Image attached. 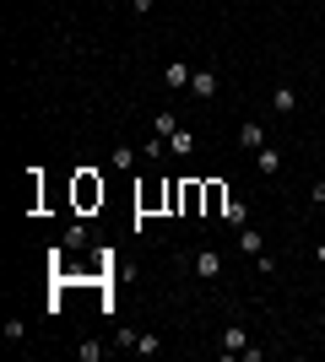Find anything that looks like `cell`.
<instances>
[{"mask_svg": "<svg viewBox=\"0 0 325 362\" xmlns=\"http://www.w3.org/2000/svg\"><path fill=\"white\" fill-rule=\"evenodd\" d=\"M190 265H195V276H201V281H217V276H222V249H195V259H190Z\"/></svg>", "mask_w": 325, "mask_h": 362, "instance_id": "6da1fadb", "label": "cell"}, {"mask_svg": "<svg viewBox=\"0 0 325 362\" xmlns=\"http://www.w3.org/2000/svg\"><path fill=\"white\" fill-rule=\"evenodd\" d=\"M76 206H81V211H87V206H103V179L81 173V179H76Z\"/></svg>", "mask_w": 325, "mask_h": 362, "instance_id": "7a4b0ae2", "label": "cell"}, {"mask_svg": "<svg viewBox=\"0 0 325 362\" xmlns=\"http://www.w3.org/2000/svg\"><path fill=\"white\" fill-rule=\"evenodd\" d=\"M190 98H195V103H212L217 98V71H195L190 76Z\"/></svg>", "mask_w": 325, "mask_h": 362, "instance_id": "3957f363", "label": "cell"}, {"mask_svg": "<svg viewBox=\"0 0 325 362\" xmlns=\"http://www.w3.org/2000/svg\"><path fill=\"white\" fill-rule=\"evenodd\" d=\"M190 76H195V71H190L185 60H169V65H163V87H173V92H190Z\"/></svg>", "mask_w": 325, "mask_h": 362, "instance_id": "277c9868", "label": "cell"}, {"mask_svg": "<svg viewBox=\"0 0 325 362\" xmlns=\"http://www.w3.org/2000/svg\"><path fill=\"white\" fill-rule=\"evenodd\" d=\"M244 346H249V330L244 325H228L222 330V357H244Z\"/></svg>", "mask_w": 325, "mask_h": 362, "instance_id": "5b68a950", "label": "cell"}, {"mask_svg": "<svg viewBox=\"0 0 325 362\" xmlns=\"http://www.w3.org/2000/svg\"><path fill=\"white\" fill-rule=\"evenodd\" d=\"M239 146H244V151H261L266 146V124L261 119H244V124H239Z\"/></svg>", "mask_w": 325, "mask_h": 362, "instance_id": "8992f818", "label": "cell"}, {"mask_svg": "<svg viewBox=\"0 0 325 362\" xmlns=\"http://www.w3.org/2000/svg\"><path fill=\"white\" fill-rule=\"evenodd\" d=\"M222 222L228 227H249V206L239 195H228V206H222Z\"/></svg>", "mask_w": 325, "mask_h": 362, "instance_id": "52a82bcc", "label": "cell"}, {"mask_svg": "<svg viewBox=\"0 0 325 362\" xmlns=\"http://www.w3.org/2000/svg\"><path fill=\"white\" fill-rule=\"evenodd\" d=\"M239 249L244 255H266V233L261 227H239Z\"/></svg>", "mask_w": 325, "mask_h": 362, "instance_id": "ba28073f", "label": "cell"}, {"mask_svg": "<svg viewBox=\"0 0 325 362\" xmlns=\"http://www.w3.org/2000/svg\"><path fill=\"white\" fill-rule=\"evenodd\" d=\"M173 130H179V114H173V108H157V114H152V136H163V141H169Z\"/></svg>", "mask_w": 325, "mask_h": 362, "instance_id": "9c48e42d", "label": "cell"}, {"mask_svg": "<svg viewBox=\"0 0 325 362\" xmlns=\"http://www.w3.org/2000/svg\"><path fill=\"white\" fill-rule=\"evenodd\" d=\"M271 108H277V114H298V92L293 87H271Z\"/></svg>", "mask_w": 325, "mask_h": 362, "instance_id": "30bf717a", "label": "cell"}, {"mask_svg": "<svg viewBox=\"0 0 325 362\" xmlns=\"http://www.w3.org/2000/svg\"><path fill=\"white\" fill-rule=\"evenodd\" d=\"M108 168H114V173H130V168H136V146H114L108 151Z\"/></svg>", "mask_w": 325, "mask_h": 362, "instance_id": "8fae6325", "label": "cell"}, {"mask_svg": "<svg viewBox=\"0 0 325 362\" xmlns=\"http://www.w3.org/2000/svg\"><path fill=\"white\" fill-rule=\"evenodd\" d=\"M222 206H228V189H222V184H206V216H222Z\"/></svg>", "mask_w": 325, "mask_h": 362, "instance_id": "7c38bea8", "label": "cell"}, {"mask_svg": "<svg viewBox=\"0 0 325 362\" xmlns=\"http://www.w3.org/2000/svg\"><path fill=\"white\" fill-rule=\"evenodd\" d=\"M255 168H261V173H282V151L277 146H261V151H255Z\"/></svg>", "mask_w": 325, "mask_h": 362, "instance_id": "4fadbf2b", "label": "cell"}, {"mask_svg": "<svg viewBox=\"0 0 325 362\" xmlns=\"http://www.w3.org/2000/svg\"><path fill=\"white\" fill-rule=\"evenodd\" d=\"M169 151L190 157V151H195V130H173V136H169Z\"/></svg>", "mask_w": 325, "mask_h": 362, "instance_id": "5bb4252c", "label": "cell"}, {"mask_svg": "<svg viewBox=\"0 0 325 362\" xmlns=\"http://www.w3.org/2000/svg\"><path fill=\"white\" fill-rule=\"evenodd\" d=\"M136 351H141V357H157V351H163V341H157V335H136Z\"/></svg>", "mask_w": 325, "mask_h": 362, "instance_id": "9a60e30c", "label": "cell"}, {"mask_svg": "<svg viewBox=\"0 0 325 362\" xmlns=\"http://www.w3.org/2000/svg\"><path fill=\"white\" fill-rule=\"evenodd\" d=\"M76 357H81V362H98V357H103V346H98V341H81Z\"/></svg>", "mask_w": 325, "mask_h": 362, "instance_id": "2e32d148", "label": "cell"}, {"mask_svg": "<svg viewBox=\"0 0 325 362\" xmlns=\"http://www.w3.org/2000/svg\"><path fill=\"white\" fill-rule=\"evenodd\" d=\"M157 200H169V189L157 195V189H141V211H157Z\"/></svg>", "mask_w": 325, "mask_h": 362, "instance_id": "e0dca14e", "label": "cell"}, {"mask_svg": "<svg viewBox=\"0 0 325 362\" xmlns=\"http://www.w3.org/2000/svg\"><path fill=\"white\" fill-rule=\"evenodd\" d=\"M152 6H157V0H130V11H136V16H147Z\"/></svg>", "mask_w": 325, "mask_h": 362, "instance_id": "ac0fdd59", "label": "cell"}, {"mask_svg": "<svg viewBox=\"0 0 325 362\" xmlns=\"http://www.w3.org/2000/svg\"><path fill=\"white\" fill-rule=\"evenodd\" d=\"M309 200H314V206H325V179H314V195Z\"/></svg>", "mask_w": 325, "mask_h": 362, "instance_id": "d6986e66", "label": "cell"}, {"mask_svg": "<svg viewBox=\"0 0 325 362\" xmlns=\"http://www.w3.org/2000/svg\"><path fill=\"white\" fill-rule=\"evenodd\" d=\"M314 259H320V265H325V243H314Z\"/></svg>", "mask_w": 325, "mask_h": 362, "instance_id": "ffe728a7", "label": "cell"}, {"mask_svg": "<svg viewBox=\"0 0 325 362\" xmlns=\"http://www.w3.org/2000/svg\"><path fill=\"white\" fill-rule=\"evenodd\" d=\"M103 6H120V0H103Z\"/></svg>", "mask_w": 325, "mask_h": 362, "instance_id": "44dd1931", "label": "cell"}]
</instances>
